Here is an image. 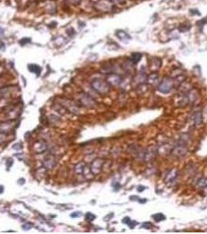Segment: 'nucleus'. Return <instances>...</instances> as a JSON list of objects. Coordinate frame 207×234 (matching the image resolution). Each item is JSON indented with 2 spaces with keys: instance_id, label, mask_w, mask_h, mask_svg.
Listing matches in <instances>:
<instances>
[{
  "instance_id": "1",
  "label": "nucleus",
  "mask_w": 207,
  "mask_h": 234,
  "mask_svg": "<svg viewBox=\"0 0 207 234\" xmlns=\"http://www.w3.org/2000/svg\"><path fill=\"white\" fill-rule=\"evenodd\" d=\"M91 85H92L93 88L101 95H105V94L108 93L110 91V88H111L109 84L106 80H101V79H96V80H93Z\"/></svg>"
},
{
  "instance_id": "2",
  "label": "nucleus",
  "mask_w": 207,
  "mask_h": 234,
  "mask_svg": "<svg viewBox=\"0 0 207 234\" xmlns=\"http://www.w3.org/2000/svg\"><path fill=\"white\" fill-rule=\"evenodd\" d=\"M174 87L173 78L171 77H165L163 80L160 83V84L157 87V90L160 93L168 94L171 92L173 88Z\"/></svg>"
},
{
  "instance_id": "3",
  "label": "nucleus",
  "mask_w": 207,
  "mask_h": 234,
  "mask_svg": "<svg viewBox=\"0 0 207 234\" xmlns=\"http://www.w3.org/2000/svg\"><path fill=\"white\" fill-rule=\"evenodd\" d=\"M112 4L110 0H100L99 2L95 3V6L98 10L101 12H109L111 10Z\"/></svg>"
},
{
  "instance_id": "4",
  "label": "nucleus",
  "mask_w": 207,
  "mask_h": 234,
  "mask_svg": "<svg viewBox=\"0 0 207 234\" xmlns=\"http://www.w3.org/2000/svg\"><path fill=\"white\" fill-rule=\"evenodd\" d=\"M106 81L109 84L110 86H118L122 82V78L116 73H109L107 76Z\"/></svg>"
},
{
  "instance_id": "5",
  "label": "nucleus",
  "mask_w": 207,
  "mask_h": 234,
  "mask_svg": "<svg viewBox=\"0 0 207 234\" xmlns=\"http://www.w3.org/2000/svg\"><path fill=\"white\" fill-rule=\"evenodd\" d=\"M178 171L176 169H173L171 171L168 172V173H167L166 177H165L164 181L165 183H167V184H171L174 182L175 181V180L178 178Z\"/></svg>"
},
{
  "instance_id": "6",
  "label": "nucleus",
  "mask_w": 207,
  "mask_h": 234,
  "mask_svg": "<svg viewBox=\"0 0 207 234\" xmlns=\"http://www.w3.org/2000/svg\"><path fill=\"white\" fill-rule=\"evenodd\" d=\"M103 164H104V161L102 159H96L95 161H94V162L91 165L90 169L93 174L97 175L101 173V170H102Z\"/></svg>"
},
{
  "instance_id": "7",
  "label": "nucleus",
  "mask_w": 207,
  "mask_h": 234,
  "mask_svg": "<svg viewBox=\"0 0 207 234\" xmlns=\"http://www.w3.org/2000/svg\"><path fill=\"white\" fill-rule=\"evenodd\" d=\"M162 61L158 57H152L150 62V69L152 72H157L161 66Z\"/></svg>"
},
{
  "instance_id": "8",
  "label": "nucleus",
  "mask_w": 207,
  "mask_h": 234,
  "mask_svg": "<svg viewBox=\"0 0 207 234\" xmlns=\"http://www.w3.org/2000/svg\"><path fill=\"white\" fill-rule=\"evenodd\" d=\"M186 152H187V148H185V146L184 144H178L177 147H175L172 150V154L175 157H182V156L185 155Z\"/></svg>"
},
{
  "instance_id": "9",
  "label": "nucleus",
  "mask_w": 207,
  "mask_h": 234,
  "mask_svg": "<svg viewBox=\"0 0 207 234\" xmlns=\"http://www.w3.org/2000/svg\"><path fill=\"white\" fill-rule=\"evenodd\" d=\"M159 79V74L157 72H152L150 74H149L147 76V79H146V81L147 84L150 86H153L156 84L157 83Z\"/></svg>"
},
{
  "instance_id": "10",
  "label": "nucleus",
  "mask_w": 207,
  "mask_h": 234,
  "mask_svg": "<svg viewBox=\"0 0 207 234\" xmlns=\"http://www.w3.org/2000/svg\"><path fill=\"white\" fill-rule=\"evenodd\" d=\"M187 97L188 100H189V103L194 104L197 101L198 98H199V93L195 89H191L189 92H188Z\"/></svg>"
},
{
  "instance_id": "11",
  "label": "nucleus",
  "mask_w": 207,
  "mask_h": 234,
  "mask_svg": "<svg viewBox=\"0 0 207 234\" xmlns=\"http://www.w3.org/2000/svg\"><path fill=\"white\" fill-rule=\"evenodd\" d=\"M192 119L195 126H200L203 122V118H202V115L201 112H195L192 115Z\"/></svg>"
},
{
  "instance_id": "12",
  "label": "nucleus",
  "mask_w": 207,
  "mask_h": 234,
  "mask_svg": "<svg viewBox=\"0 0 207 234\" xmlns=\"http://www.w3.org/2000/svg\"><path fill=\"white\" fill-rule=\"evenodd\" d=\"M157 152V150L154 149V148L152 147L150 149L146 151V153H145L144 154V159L146 160V161H150V160L153 159V158H155V155H156V153Z\"/></svg>"
},
{
  "instance_id": "13",
  "label": "nucleus",
  "mask_w": 207,
  "mask_h": 234,
  "mask_svg": "<svg viewBox=\"0 0 207 234\" xmlns=\"http://www.w3.org/2000/svg\"><path fill=\"white\" fill-rule=\"evenodd\" d=\"M117 37H118V39H120L121 41H128V40L131 39V37H130L129 34H127L125 31H123V30H118V31H116L115 33Z\"/></svg>"
},
{
  "instance_id": "14",
  "label": "nucleus",
  "mask_w": 207,
  "mask_h": 234,
  "mask_svg": "<svg viewBox=\"0 0 207 234\" xmlns=\"http://www.w3.org/2000/svg\"><path fill=\"white\" fill-rule=\"evenodd\" d=\"M142 59V54L140 53H134L132 54L131 58H130V61L133 64H137Z\"/></svg>"
},
{
  "instance_id": "15",
  "label": "nucleus",
  "mask_w": 207,
  "mask_h": 234,
  "mask_svg": "<svg viewBox=\"0 0 207 234\" xmlns=\"http://www.w3.org/2000/svg\"><path fill=\"white\" fill-rule=\"evenodd\" d=\"M148 86L147 84H140L136 86V92L138 94H144L148 91Z\"/></svg>"
},
{
  "instance_id": "16",
  "label": "nucleus",
  "mask_w": 207,
  "mask_h": 234,
  "mask_svg": "<svg viewBox=\"0 0 207 234\" xmlns=\"http://www.w3.org/2000/svg\"><path fill=\"white\" fill-rule=\"evenodd\" d=\"M28 68H29V70H30V72L36 73L37 76H39L40 72H41V68H40L39 66H37V65L30 64L28 66Z\"/></svg>"
},
{
  "instance_id": "17",
  "label": "nucleus",
  "mask_w": 207,
  "mask_h": 234,
  "mask_svg": "<svg viewBox=\"0 0 207 234\" xmlns=\"http://www.w3.org/2000/svg\"><path fill=\"white\" fill-rule=\"evenodd\" d=\"M122 222L123 223L126 224V225H128V226H129L131 229H132V228L135 227V226H136V224H137L136 222H134V221H132L131 219H130V218H128V217L124 218V219L122 220Z\"/></svg>"
},
{
  "instance_id": "18",
  "label": "nucleus",
  "mask_w": 207,
  "mask_h": 234,
  "mask_svg": "<svg viewBox=\"0 0 207 234\" xmlns=\"http://www.w3.org/2000/svg\"><path fill=\"white\" fill-rule=\"evenodd\" d=\"M152 217H153V219L157 222H161V221H163V220H165V219H166V216H165L164 215H163L162 213L155 214V215H153Z\"/></svg>"
},
{
  "instance_id": "19",
  "label": "nucleus",
  "mask_w": 207,
  "mask_h": 234,
  "mask_svg": "<svg viewBox=\"0 0 207 234\" xmlns=\"http://www.w3.org/2000/svg\"><path fill=\"white\" fill-rule=\"evenodd\" d=\"M198 185L202 188H207V179L202 178L198 181Z\"/></svg>"
},
{
  "instance_id": "20",
  "label": "nucleus",
  "mask_w": 207,
  "mask_h": 234,
  "mask_svg": "<svg viewBox=\"0 0 207 234\" xmlns=\"http://www.w3.org/2000/svg\"><path fill=\"white\" fill-rule=\"evenodd\" d=\"M95 219H96V216H95L94 214L90 213V212H88V213H86V219L87 221H89V222H92V221L94 220Z\"/></svg>"
},
{
  "instance_id": "21",
  "label": "nucleus",
  "mask_w": 207,
  "mask_h": 234,
  "mask_svg": "<svg viewBox=\"0 0 207 234\" xmlns=\"http://www.w3.org/2000/svg\"><path fill=\"white\" fill-rule=\"evenodd\" d=\"M71 2H72V4H75V5H77V4H79V2H80L81 0H69Z\"/></svg>"
},
{
  "instance_id": "22",
  "label": "nucleus",
  "mask_w": 207,
  "mask_h": 234,
  "mask_svg": "<svg viewBox=\"0 0 207 234\" xmlns=\"http://www.w3.org/2000/svg\"><path fill=\"white\" fill-rule=\"evenodd\" d=\"M112 3H121V0H110Z\"/></svg>"
},
{
  "instance_id": "23",
  "label": "nucleus",
  "mask_w": 207,
  "mask_h": 234,
  "mask_svg": "<svg viewBox=\"0 0 207 234\" xmlns=\"http://www.w3.org/2000/svg\"><path fill=\"white\" fill-rule=\"evenodd\" d=\"M79 215H80L79 213H78V214L77 213H73V214H72V215H71V216H72V217L76 218V217H77V216H79Z\"/></svg>"
},
{
  "instance_id": "24",
  "label": "nucleus",
  "mask_w": 207,
  "mask_h": 234,
  "mask_svg": "<svg viewBox=\"0 0 207 234\" xmlns=\"http://www.w3.org/2000/svg\"><path fill=\"white\" fill-rule=\"evenodd\" d=\"M3 33H4V30L2 28V27H0V35H1V34H3Z\"/></svg>"
},
{
  "instance_id": "25",
  "label": "nucleus",
  "mask_w": 207,
  "mask_h": 234,
  "mask_svg": "<svg viewBox=\"0 0 207 234\" xmlns=\"http://www.w3.org/2000/svg\"><path fill=\"white\" fill-rule=\"evenodd\" d=\"M90 1H91V2H94V3H97V2H99V1H100V0H90Z\"/></svg>"
},
{
  "instance_id": "26",
  "label": "nucleus",
  "mask_w": 207,
  "mask_h": 234,
  "mask_svg": "<svg viewBox=\"0 0 207 234\" xmlns=\"http://www.w3.org/2000/svg\"><path fill=\"white\" fill-rule=\"evenodd\" d=\"M3 192V187H2V186H0V193H2Z\"/></svg>"
}]
</instances>
